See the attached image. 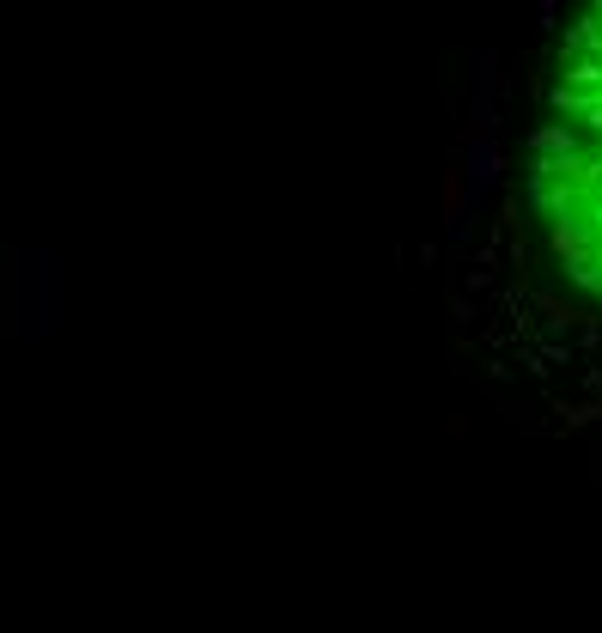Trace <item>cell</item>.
<instances>
[{
    "label": "cell",
    "mask_w": 602,
    "mask_h": 633,
    "mask_svg": "<svg viewBox=\"0 0 602 633\" xmlns=\"http://www.w3.org/2000/svg\"><path fill=\"white\" fill-rule=\"evenodd\" d=\"M530 201L554 262L602 299V0H590L566 31L536 134Z\"/></svg>",
    "instance_id": "6da1fadb"
}]
</instances>
